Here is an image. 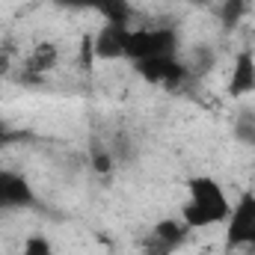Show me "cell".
Wrapping results in <instances>:
<instances>
[{
  "mask_svg": "<svg viewBox=\"0 0 255 255\" xmlns=\"http://www.w3.org/2000/svg\"><path fill=\"white\" fill-rule=\"evenodd\" d=\"M232 214V199L226 187L211 175H193L187 181V199L181 205V220L196 229H211L226 223Z\"/></svg>",
  "mask_w": 255,
  "mask_h": 255,
  "instance_id": "obj_1",
  "label": "cell"
},
{
  "mask_svg": "<svg viewBox=\"0 0 255 255\" xmlns=\"http://www.w3.org/2000/svg\"><path fill=\"white\" fill-rule=\"evenodd\" d=\"M178 54V33L175 30H130L125 48V60H169Z\"/></svg>",
  "mask_w": 255,
  "mask_h": 255,
  "instance_id": "obj_2",
  "label": "cell"
},
{
  "mask_svg": "<svg viewBox=\"0 0 255 255\" xmlns=\"http://www.w3.org/2000/svg\"><path fill=\"white\" fill-rule=\"evenodd\" d=\"M226 247L247 250L255 247V193L247 190L232 202V214L226 220Z\"/></svg>",
  "mask_w": 255,
  "mask_h": 255,
  "instance_id": "obj_3",
  "label": "cell"
},
{
  "mask_svg": "<svg viewBox=\"0 0 255 255\" xmlns=\"http://www.w3.org/2000/svg\"><path fill=\"white\" fill-rule=\"evenodd\" d=\"M190 226L178 217H163L151 226V232L142 238V255H175L190 238Z\"/></svg>",
  "mask_w": 255,
  "mask_h": 255,
  "instance_id": "obj_4",
  "label": "cell"
},
{
  "mask_svg": "<svg viewBox=\"0 0 255 255\" xmlns=\"http://www.w3.org/2000/svg\"><path fill=\"white\" fill-rule=\"evenodd\" d=\"M36 208V193L30 181L15 169H0V214Z\"/></svg>",
  "mask_w": 255,
  "mask_h": 255,
  "instance_id": "obj_5",
  "label": "cell"
},
{
  "mask_svg": "<svg viewBox=\"0 0 255 255\" xmlns=\"http://www.w3.org/2000/svg\"><path fill=\"white\" fill-rule=\"evenodd\" d=\"M128 24H116V21H107L98 33H92V54L95 60H104V63H113V60H125V48H128Z\"/></svg>",
  "mask_w": 255,
  "mask_h": 255,
  "instance_id": "obj_6",
  "label": "cell"
},
{
  "mask_svg": "<svg viewBox=\"0 0 255 255\" xmlns=\"http://www.w3.org/2000/svg\"><path fill=\"white\" fill-rule=\"evenodd\" d=\"M226 89H229V98H235V101H244V98H250L255 92V54L253 51H241L235 57Z\"/></svg>",
  "mask_w": 255,
  "mask_h": 255,
  "instance_id": "obj_7",
  "label": "cell"
},
{
  "mask_svg": "<svg viewBox=\"0 0 255 255\" xmlns=\"http://www.w3.org/2000/svg\"><path fill=\"white\" fill-rule=\"evenodd\" d=\"M133 68L148 83H163V86H178L187 77V65L178 63L175 57H169V60H142V63H133Z\"/></svg>",
  "mask_w": 255,
  "mask_h": 255,
  "instance_id": "obj_8",
  "label": "cell"
},
{
  "mask_svg": "<svg viewBox=\"0 0 255 255\" xmlns=\"http://www.w3.org/2000/svg\"><path fill=\"white\" fill-rule=\"evenodd\" d=\"M54 3L68 6V9H95L107 21H116V24L130 21V3L128 0H54Z\"/></svg>",
  "mask_w": 255,
  "mask_h": 255,
  "instance_id": "obj_9",
  "label": "cell"
},
{
  "mask_svg": "<svg viewBox=\"0 0 255 255\" xmlns=\"http://www.w3.org/2000/svg\"><path fill=\"white\" fill-rule=\"evenodd\" d=\"M57 63H60V48H57L54 42H39V45H33V51L27 54V71H33V77L54 71Z\"/></svg>",
  "mask_w": 255,
  "mask_h": 255,
  "instance_id": "obj_10",
  "label": "cell"
},
{
  "mask_svg": "<svg viewBox=\"0 0 255 255\" xmlns=\"http://www.w3.org/2000/svg\"><path fill=\"white\" fill-rule=\"evenodd\" d=\"M232 133H235V139L241 142V145H247V148H255V107H241L238 113H235V119H232Z\"/></svg>",
  "mask_w": 255,
  "mask_h": 255,
  "instance_id": "obj_11",
  "label": "cell"
},
{
  "mask_svg": "<svg viewBox=\"0 0 255 255\" xmlns=\"http://www.w3.org/2000/svg\"><path fill=\"white\" fill-rule=\"evenodd\" d=\"M247 12H250V0H223V6H220V21H223L226 30H235V27L247 18Z\"/></svg>",
  "mask_w": 255,
  "mask_h": 255,
  "instance_id": "obj_12",
  "label": "cell"
},
{
  "mask_svg": "<svg viewBox=\"0 0 255 255\" xmlns=\"http://www.w3.org/2000/svg\"><path fill=\"white\" fill-rule=\"evenodd\" d=\"M89 157H92V169H95L98 175H107V172L113 169V151H110L107 145H101V142H92V148H89Z\"/></svg>",
  "mask_w": 255,
  "mask_h": 255,
  "instance_id": "obj_13",
  "label": "cell"
},
{
  "mask_svg": "<svg viewBox=\"0 0 255 255\" xmlns=\"http://www.w3.org/2000/svg\"><path fill=\"white\" fill-rule=\"evenodd\" d=\"M21 255H54V247H51V241H48L45 235H30V238L24 241Z\"/></svg>",
  "mask_w": 255,
  "mask_h": 255,
  "instance_id": "obj_14",
  "label": "cell"
},
{
  "mask_svg": "<svg viewBox=\"0 0 255 255\" xmlns=\"http://www.w3.org/2000/svg\"><path fill=\"white\" fill-rule=\"evenodd\" d=\"M6 142H9V130H6V125H3V122H0V148H3Z\"/></svg>",
  "mask_w": 255,
  "mask_h": 255,
  "instance_id": "obj_15",
  "label": "cell"
},
{
  "mask_svg": "<svg viewBox=\"0 0 255 255\" xmlns=\"http://www.w3.org/2000/svg\"><path fill=\"white\" fill-rule=\"evenodd\" d=\"M199 255H214V253H199Z\"/></svg>",
  "mask_w": 255,
  "mask_h": 255,
  "instance_id": "obj_16",
  "label": "cell"
}]
</instances>
